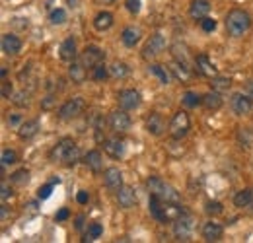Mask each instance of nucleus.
I'll return each instance as SVG.
<instances>
[{"instance_id":"obj_27","label":"nucleus","mask_w":253,"mask_h":243,"mask_svg":"<svg viewBox=\"0 0 253 243\" xmlns=\"http://www.w3.org/2000/svg\"><path fill=\"white\" fill-rule=\"evenodd\" d=\"M113 26V16L111 12H99L94 18V28L97 31H105Z\"/></svg>"},{"instance_id":"obj_38","label":"nucleus","mask_w":253,"mask_h":243,"mask_svg":"<svg viewBox=\"0 0 253 243\" xmlns=\"http://www.w3.org/2000/svg\"><path fill=\"white\" fill-rule=\"evenodd\" d=\"M101 234H103L101 224H90V226H88V234L84 236V242H94V240H97Z\"/></svg>"},{"instance_id":"obj_9","label":"nucleus","mask_w":253,"mask_h":243,"mask_svg":"<svg viewBox=\"0 0 253 243\" xmlns=\"http://www.w3.org/2000/svg\"><path fill=\"white\" fill-rule=\"evenodd\" d=\"M230 105L234 109V113L238 115H248L253 109V97L250 93H234L230 99Z\"/></svg>"},{"instance_id":"obj_45","label":"nucleus","mask_w":253,"mask_h":243,"mask_svg":"<svg viewBox=\"0 0 253 243\" xmlns=\"http://www.w3.org/2000/svg\"><path fill=\"white\" fill-rule=\"evenodd\" d=\"M125 6L130 14H138L140 12V0H126Z\"/></svg>"},{"instance_id":"obj_46","label":"nucleus","mask_w":253,"mask_h":243,"mask_svg":"<svg viewBox=\"0 0 253 243\" xmlns=\"http://www.w3.org/2000/svg\"><path fill=\"white\" fill-rule=\"evenodd\" d=\"M20 121H22V115H18V113H6V122L10 126H16Z\"/></svg>"},{"instance_id":"obj_31","label":"nucleus","mask_w":253,"mask_h":243,"mask_svg":"<svg viewBox=\"0 0 253 243\" xmlns=\"http://www.w3.org/2000/svg\"><path fill=\"white\" fill-rule=\"evenodd\" d=\"M211 86H212V90H214V91L222 93V91L230 90L232 82H230V78H224V76H214V78H211Z\"/></svg>"},{"instance_id":"obj_26","label":"nucleus","mask_w":253,"mask_h":243,"mask_svg":"<svg viewBox=\"0 0 253 243\" xmlns=\"http://www.w3.org/2000/svg\"><path fill=\"white\" fill-rule=\"evenodd\" d=\"M37 132H39V121L32 119V121H26L22 126H20L18 136H20L22 140H30V138H33Z\"/></svg>"},{"instance_id":"obj_36","label":"nucleus","mask_w":253,"mask_h":243,"mask_svg":"<svg viewBox=\"0 0 253 243\" xmlns=\"http://www.w3.org/2000/svg\"><path fill=\"white\" fill-rule=\"evenodd\" d=\"M12 103H14L16 107H28V105H30V93L26 90L16 91V93L12 95Z\"/></svg>"},{"instance_id":"obj_6","label":"nucleus","mask_w":253,"mask_h":243,"mask_svg":"<svg viewBox=\"0 0 253 243\" xmlns=\"http://www.w3.org/2000/svg\"><path fill=\"white\" fill-rule=\"evenodd\" d=\"M84 109H86V101L82 97H72L66 103H63V107L59 109V119L61 121H72V119L80 117Z\"/></svg>"},{"instance_id":"obj_7","label":"nucleus","mask_w":253,"mask_h":243,"mask_svg":"<svg viewBox=\"0 0 253 243\" xmlns=\"http://www.w3.org/2000/svg\"><path fill=\"white\" fill-rule=\"evenodd\" d=\"M105 59V53L99 49V47H94V45H90V47H86L82 53H80V62L86 66V68H95L97 64H101Z\"/></svg>"},{"instance_id":"obj_10","label":"nucleus","mask_w":253,"mask_h":243,"mask_svg":"<svg viewBox=\"0 0 253 243\" xmlns=\"http://www.w3.org/2000/svg\"><path fill=\"white\" fill-rule=\"evenodd\" d=\"M191 232H193V216L189 212H185L181 218L175 220V226H173V234L177 240L181 242H187L191 238Z\"/></svg>"},{"instance_id":"obj_39","label":"nucleus","mask_w":253,"mask_h":243,"mask_svg":"<svg viewBox=\"0 0 253 243\" xmlns=\"http://www.w3.org/2000/svg\"><path fill=\"white\" fill-rule=\"evenodd\" d=\"M49 20H51V24H55V26L64 24V22H66V12H64L63 8H57V10H53V12H51Z\"/></svg>"},{"instance_id":"obj_28","label":"nucleus","mask_w":253,"mask_h":243,"mask_svg":"<svg viewBox=\"0 0 253 243\" xmlns=\"http://www.w3.org/2000/svg\"><path fill=\"white\" fill-rule=\"evenodd\" d=\"M169 70L173 72V76L177 78V80H181V82H187L191 78V72L189 68H187V64H183V62L179 61H173L169 64Z\"/></svg>"},{"instance_id":"obj_34","label":"nucleus","mask_w":253,"mask_h":243,"mask_svg":"<svg viewBox=\"0 0 253 243\" xmlns=\"http://www.w3.org/2000/svg\"><path fill=\"white\" fill-rule=\"evenodd\" d=\"M148 72H150V74H154L164 86H166V84H169V74L166 72V68H164V66H160V64H150V66H148Z\"/></svg>"},{"instance_id":"obj_56","label":"nucleus","mask_w":253,"mask_h":243,"mask_svg":"<svg viewBox=\"0 0 253 243\" xmlns=\"http://www.w3.org/2000/svg\"><path fill=\"white\" fill-rule=\"evenodd\" d=\"M103 2H113V0H103Z\"/></svg>"},{"instance_id":"obj_43","label":"nucleus","mask_w":253,"mask_h":243,"mask_svg":"<svg viewBox=\"0 0 253 243\" xmlns=\"http://www.w3.org/2000/svg\"><path fill=\"white\" fill-rule=\"evenodd\" d=\"M51 193H53V183L43 185V187H39V191H37V199H39V201H45V199L51 197Z\"/></svg>"},{"instance_id":"obj_15","label":"nucleus","mask_w":253,"mask_h":243,"mask_svg":"<svg viewBox=\"0 0 253 243\" xmlns=\"http://www.w3.org/2000/svg\"><path fill=\"white\" fill-rule=\"evenodd\" d=\"M146 130H148V134H152V136H162L164 134V130H166V121H164V117L160 115V113H150L148 117H146Z\"/></svg>"},{"instance_id":"obj_44","label":"nucleus","mask_w":253,"mask_h":243,"mask_svg":"<svg viewBox=\"0 0 253 243\" xmlns=\"http://www.w3.org/2000/svg\"><path fill=\"white\" fill-rule=\"evenodd\" d=\"M201 28L207 31V33H211V31L216 30V20H212V18H203V22H201Z\"/></svg>"},{"instance_id":"obj_1","label":"nucleus","mask_w":253,"mask_h":243,"mask_svg":"<svg viewBox=\"0 0 253 243\" xmlns=\"http://www.w3.org/2000/svg\"><path fill=\"white\" fill-rule=\"evenodd\" d=\"M148 208L150 214L162 222V224H168V222H175L177 218H181L185 214V208L179 206L177 202H168V201H162L156 195H150V201H148Z\"/></svg>"},{"instance_id":"obj_52","label":"nucleus","mask_w":253,"mask_h":243,"mask_svg":"<svg viewBox=\"0 0 253 243\" xmlns=\"http://www.w3.org/2000/svg\"><path fill=\"white\" fill-rule=\"evenodd\" d=\"M82 224H84V216H78L76 218V230H82Z\"/></svg>"},{"instance_id":"obj_18","label":"nucleus","mask_w":253,"mask_h":243,"mask_svg":"<svg viewBox=\"0 0 253 243\" xmlns=\"http://www.w3.org/2000/svg\"><path fill=\"white\" fill-rule=\"evenodd\" d=\"M117 202L121 208H132L136 204V193L132 187L128 185H123L119 191H117Z\"/></svg>"},{"instance_id":"obj_22","label":"nucleus","mask_w":253,"mask_h":243,"mask_svg":"<svg viewBox=\"0 0 253 243\" xmlns=\"http://www.w3.org/2000/svg\"><path fill=\"white\" fill-rule=\"evenodd\" d=\"M222 234H224V230H222L220 224H216V222H207L203 226V238L207 242H218L222 238Z\"/></svg>"},{"instance_id":"obj_48","label":"nucleus","mask_w":253,"mask_h":243,"mask_svg":"<svg viewBox=\"0 0 253 243\" xmlns=\"http://www.w3.org/2000/svg\"><path fill=\"white\" fill-rule=\"evenodd\" d=\"M10 95H14V93H12V84L4 80V82H2V97H10Z\"/></svg>"},{"instance_id":"obj_2","label":"nucleus","mask_w":253,"mask_h":243,"mask_svg":"<svg viewBox=\"0 0 253 243\" xmlns=\"http://www.w3.org/2000/svg\"><path fill=\"white\" fill-rule=\"evenodd\" d=\"M51 162H63L64 165H74L78 160V146L72 138H61L49 152Z\"/></svg>"},{"instance_id":"obj_12","label":"nucleus","mask_w":253,"mask_h":243,"mask_svg":"<svg viewBox=\"0 0 253 243\" xmlns=\"http://www.w3.org/2000/svg\"><path fill=\"white\" fill-rule=\"evenodd\" d=\"M117 103H119L121 109L132 111V109H136V107L140 105V93H138L136 90L119 91V95H117Z\"/></svg>"},{"instance_id":"obj_4","label":"nucleus","mask_w":253,"mask_h":243,"mask_svg":"<svg viewBox=\"0 0 253 243\" xmlns=\"http://www.w3.org/2000/svg\"><path fill=\"white\" fill-rule=\"evenodd\" d=\"M146 189L150 195H156L162 201H168V202H179V193L164 179L160 177H148L146 179Z\"/></svg>"},{"instance_id":"obj_8","label":"nucleus","mask_w":253,"mask_h":243,"mask_svg":"<svg viewBox=\"0 0 253 243\" xmlns=\"http://www.w3.org/2000/svg\"><path fill=\"white\" fill-rule=\"evenodd\" d=\"M109 126H111V130L113 132H117V134H123L126 132L128 128H130V117L126 115L125 109H117V111H113L111 115H109Z\"/></svg>"},{"instance_id":"obj_13","label":"nucleus","mask_w":253,"mask_h":243,"mask_svg":"<svg viewBox=\"0 0 253 243\" xmlns=\"http://www.w3.org/2000/svg\"><path fill=\"white\" fill-rule=\"evenodd\" d=\"M103 152L107 154L109 158H113V160L123 158V154H125V140L119 138V136L107 138V140L103 142Z\"/></svg>"},{"instance_id":"obj_17","label":"nucleus","mask_w":253,"mask_h":243,"mask_svg":"<svg viewBox=\"0 0 253 243\" xmlns=\"http://www.w3.org/2000/svg\"><path fill=\"white\" fill-rule=\"evenodd\" d=\"M2 51H4V55H12V57L18 55L22 51V39L14 33H6L2 37Z\"/></svg>"},{"instance_id":"obj_54","label":"nucleus","mask_w":253,"mask_h":243,"mask_svg":"<svg viewBox=\"0 0 253 243\" xmlns=\"http://www.w3.org/2000/svg\"><path fill=\"white\" fill-rule=\"evenodd\" d=\"M51 183H53V185H59V183H61V179H59L57 175H53V179H51Z\"/></svg>"},{"instance_id":"obj_3","label":"nucleus","mask_w":253,"mask_h":243,"mask_svg":"<svg viewBox=\"0 0 253 243\" xmlns=\"http://www.w3.org/2000/svg\"><path fill=\"white\" fill-rule=\"evenodd\" d=\"M252 28V18L248 12L240 10V8H234L228 12L226 16V31L232 35V37H242L244 33H248V30Z\"/></svg>"},{"instance_id":"obj_20","label":"nucleus","mask_w":253,"mask_h":243,"mask_svg":"<svg viewBox=\"0 0 253 243\" xmlns=\"http://www.w3.org/2000/svg\"><path fill=\"white\" fill-rule=\"evenodd\" d=\"M209 12H211L209 0H193V2H191L189 16L193 20H203V18H207Z\"/></svg>"},{"instance_id":"obj_30","label":"nucleus","mask_w":253,"mask_h":243,"mask_svg":"<svg viewBox=\"0 0 253 243\" xmlns=\"http://www.w3.org/2000/svg\"><path fill=\"white\" fill-rule=\"evenodd\" d=\"M238 142H240L242 148H252L253 130H250V128H238Z\"/></svg>"},{"instance_id":"obj_40","label":"nucleus","mask_w":253,"mask_h":243,"mask_svg":"<svg viewBox=\"0 0 253 243\" xmlns=\"http://www.w3.org/2000/svg\"><path fill=\"white\" fill-rule=\"evenodd\" d=\"M16 160H18V156H16V152H14V150H10V148L2 150V156H0L2 165H12V163H16Z\"/></svg>"},{"instance_id":"obj_49","label":"nucleus","mask_w":253,"mask_h":243,"mask_svg":"<svg viewBox=\"0 0 253 243\" xmlns=\"http://www.w3.org/2000/svg\"><path fill=\"white\" fill-rule=\"evenodd\" d=\"M88 199H90V195H88L86 191H80V193L76 195V201H78L80 204H86V202H88Z\"/></svg>"},{"instance_id":"obj_14","label":"nucleus","mask_w":253,"mask_h":243,"mask_svg":"<svg viewBox=\"0 0 253 243\" xmlns=\"http://www.w3.org/2000/svg\"><path fill=\"white\" fill-rule=\"evenodd\" d=\"M195 66H197V72H199L201 76H207V78H214V76H218V72H216L214 64L211 62V59H209L205 53L197 55V59H195Z\"/></svg>"},{"instance_id":"obj_55","label":"nucleus","mask_w":253,"mask_h":243,"mask_svg":"<svg viewBox=\"0 0 253 243\" xmlns=\"http://www.w3.org/2000/svg\"><path fill=\"white\" fill-rule=\"evenodd\" d=\"M0 74H2V78H6V76H8V70H6L4 66H2V70H0Z\"/></svg>"},{"instance_id":"obj_23","label":"nucleus","mask_w":253,"mask_h":243,"mask_svg":"<svg viewBox=\"0 0 253 243\" xmlns=\"http://www.w3.org/2000/svg\"><path fill=\"white\" fill-rule=\"evenodd\" d=\"M222 103H224V99H222V95L218 91L212 90L203 95V107L209 109V111H218L222 107Z\"/></svg>"},{"instance_id":"obj_25","label":"nucleus","mask_w":253,"mask_h":243,"mask_svg":"<svg viewBox=\"0 0 253 243\" xmlns=\"http://www.w3.org/2000/svg\"><path fill=\"white\" fill-rule=\"evenodd\" d=\"M140 37H142L140 30L138 28H132V26L125 28L123 33H121V41H123V45H126V47H134L140 41Z\"/></svg>"},{"instance_id":"obj_19","label":"nucleus","mask_w":253,"mask_h":243,"mask_svg":"<svg viewBox=\"0 0 253 243\" xmlns=\"http://www.w3.org/2000/svg\"><path fill=\"white\" fill-rule=\"evenodd\" d=\"M68 76L74 84H84L86 78H88V72H86V66L80 61H72L70 62V68H68Z\"/></svg>"},{"instance_id":"obj_24","label":"nucleus","mask_w":253,"mask_h":243,"mask_svg":"<svg viewBox=\"0 0 253 243\" xmlns=\"http://www.w3.org/2000/svg\"><path fill=\"white\" fill-rule=\"evenodd\" d=\"M84 163H86L88 169H92L94 173H97L103 167V158H101V154L97 152V150H90V152L84 156Z\"/></svg>"},{"instance_id":"obj_33","label":"nucleus","mask_w":253,"mask_h":243,"mask_svg":"<svg viewBox=\"0 0 253 243\" xmlns=\"http://www.w3.org/2000/svg\"><path fill=\"white\" fill-rule=\"evenodd\" d=\"M109 72H111V76H113V78H119V80H121V78H125V76H128L130 68L126 66L125 62H119V61H117V62H113V64H111Z\"/></svg>"},{"instance_id":"obj_35","label":"nucleus","mask_w":253,"mask_h":243,"mask_svg":"<svg viewBox=\"0 0 253 243\" xmlns=\"http://www.w3.org/2000/svg\"><path fill=\"white\" fill-rule=\"evenodd\" d=\"M10 181L14 183V185H26V183L30 181V169L22 167V169L14 171V173L10 175Z\"/></svg>"},{"instance_id":"obj_16","label":"nucleus","mask_w":253,"mask_h":243,"mask_svg":"<svg viewBox=\"0 0 253 243\" xmlns=\"http://www.w3.org/2000/svg\"><path fill=\"white\" fill-rule=\"evenodd\" d=\"M103 183L111 191H119L123 187V173L117 167H109L103 171Z\"/></svg>"},{"instance_id":"obj_29","label":"nucleus","mask_w":253,"mask_h":243,"mask_svg":"<svg viewBox=\"0 0 253 243\" xmlns=\"http://www.w3.org/2000/svg\"><path fill=\"white\" fill-rule=\"evenodd\" d=\"M253 202V191L250 189H244V191H238L236 197H234V204L238 208H244V206H250Z\"/></svg>"},{"instance_id":"obj_42","label":"nucleus","mask_w":253,"mask_h":243,"mask_svg":"<svg viewBox=\"0 0 253 243\" xmlns=\"http://www.w3.org/2000/svg\"><path fill=\"white\" fill-rule=\"evenodd\" d=\"M55 103H57V95H55V93H49L45 99H41V109L49 111V109L55 107Z\"/></svg>"},{"instance_id":"obj_51","label":"nucleus","mask_w":253,"mask_h":243,"mask_svg":"<svg viewBox=\"0 0 253 243\" xmlns=\"http://www.w3.org/2000/svg\"><path fill=\"white\" fill-rule=\"evenodd\" d=\"M0 218H2V220H6V218H8V206H6V204H2V206H0Z\"/></svg>"},{"instance_id":"obj_37","label":"nucleus","mask_w":253,"mask_h":243,"mask_svg":"<svg viewBox=\"0 0 253 243\" xmlns=\"http://www.w3.org/2000/svg\"><path fill=\"white\" fill-rule=\"evenodd\" d=\"M109 74H111V72H109V68H107L103 62H101V64H97L95 68H92V78H94V80H97V82H103V80H105Z\"/></svg>"},{"instance_id":"obj_47","label":"nucleus","mask_w":253,"mask_h":243,"mask_svg":"<svg viewBox=\"0 0 253 243\" xmlns=\"http://www.w3.org/2000/svg\"><path fill=\"white\" fill-rule=\"evenodd\" d=\"M12 195V191H10V187H8V183L2 181L0 183V197H2V201H6L8 197Z\"/></svg>"},{"instance_id":"obj_11","label":"nucleus","mask_w":253,"mask_h":243,"mask_svg":"<svg viewBox=\"0 0 253 243\" xmlns=\"http://www.w3.org/2000/svg\"><path fill=\"white\" fill-rule=\"evenodd\" d=\"M166 49V39L156 33V35H152L150 39H148V43L144 45V49H142V57L148 61V59H154V57H158L160 53Z\"/></svg>"},{"instance_id":"obj_21","label":"nucleus","mask_w":253,"mask_h":243,"mask_svg":"<svg viewBox=\"0 0 253 243\" xmlns=\"http://www.w3.org/2000/svg\"><path fill=\"white\" fill-rule=\"evenodd\" d=\"M59 53H61V59L66 62H72L76 61V39L74 37H66L63 41V45H61V49H59Z\"/></svg>"},{"instance_id":"obj_41","label":"nucleus","mask_w":253,"mask_h":243,"mask_svg":"<svg viewBox=\"0 0 253 243\" xmlns=\"http://www.w3.org/2000/svg\"><path fill=\"white\" fill-rule=\"evenodd\" d=\"M205 212L209 214V216H220L224 212V206H222L220 202H209L205 206Z\"/></svg>"},{"instance_id":"obj_50","label":"nucleus","mask_w":253,"mask_h":243,"mask_svg":"<svg viewBox=\"0 0 253 243\" xmlns=\"http://www.w3.org/2000/svg\"><path fill=\"white\" fill-rule=\"evenodd\" d=\"M68 216H70V212H68V208H61V210L57 212V220H59V222H63V220H66Z\"/></svg>"},{"instance_id":"obj_32","label":"nucleus","mask_w":253,"mask_h":243,"mask_svg":"<svg viewBox=\"0 0 253 243\" xmlns=\"http://www.w3.org/2000/svg\"><path fill=\"white\" fill-rule=\"evenodd\" d=\"M183 105L185 107H197V105H203V95H199L197 91H185L183 93Z\"/></svg>"},{"instance_id":"obj_5","label":"nucleus","mask_w":253,"mask_h":243,"mask_svg":"<svg viewBox=\"0 0 253 243\" xmlns=\"http://www.w3.org/2000/svg\"><path fill=\"white\" fill-rule=\"evenodd\" d=\"M191 130V119L185 111H177L173 117H171V122H169V134L177 140H181L183 136H187V132Z\"/></svg>"},{"instance_id":"obj_53","label":"nucleus","mask_w":253,"mask_h":243,"mask_svg":"<svg viewBox=\"0 0 253 243\" xmlns=\"http://www.w3.org/2000/svg\"><path fill=\"white\" fill-rule=\"evenodd\" d=\"M246 90H248V93H250V95L253 97V80H250V82L246 84Z\"/></svg>"}]
</instances>
